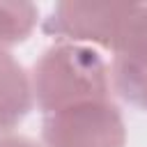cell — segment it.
Segmentation results:
<instances>
[{
  "label": "cell",
  "mask_w": 147,
  "mask_h": 147,
  "mask_svg": "<svg viewBox=\"0 0 147 147\" xmlns=\"http://www.w3.org/2000/svg\"><path fill=\"white\" fill-rule=\"evenodd\" d=\"M32 101L48 115L62 108L103 101L110 94V69L92 46L57 41L32 67Z\"/></svg>",
  "instance_id": "1"
},
{
  "label": "cell",
  "mask_w": 147,
  "mask_h": 147,
  "mask_svg": "<svg viewBox=\"0 0 147 147\" xmlns=\"http://www.w3.org/2000/svg\"><path fill=\"white\" fill-rule=\"evenodd\" d=\"M44 147H124L126 129L119 108L103 99L44 115Z\"/></svg>",
  "instance_id": "2"
},
{
  "label": "cell",
  "mask_w": 147,
  "mask_h": 147,
  "mask_svg": "<svg viewBox=\"0 0 147 147\" xmlns=\"http://www.w3.org/2000/svg\"><path fill=\"white\" fill-rule=\"evenodd\" d=\"M124 11V2H57L44 18L41 30L57 41L110 51Z\"/></svg>",
  "instance_id": "3"
},
{
  "label": "cell",
  "mask_w": 147,
  "mask_h": 147,
  "mask_svg": "<svg viewBox=\"0 0 147 147\" xmlns=\"http://www.w3.org/2000/svg\"><path fill=\"white\" fill-rule=\"evenodd\" d=\"M32 87L25 69L0 48V131H11L32 110Z\"/></svg>",
  "instance_id": "4"
},
{
  "label": "cell",
  "mask_w": 147,
  "mask_h": 147,
  "mask_svg": "<svg viewBox=\"0 0 147 147\" xmlns=\"http://www.w3.org/2000/svg\"><path fill=\"white\" fill-rule=\"evenodd\" d=\"M110 90H115L129 106L147 113V51L131 55H113Z\"/></svg>",
  "instance_id": "5"
},
{
  "label": "cell",
  "mask_w": 147,
  "mask_h": 147,
  "mask_svg": "<svg viewBox=\"0 0 147 147\" xmlns=\"http://www.w3.org/2000/svg\"><path fill=\"white\" fill-rule=\"evenodd\" d=\"M39 21L37 7L30 2H0V48L21 44L30 37Z\"/></svg>",
  "instance_id": "6"
},
{
  "label": "cell",
  "mask_w": 147,
  "mask_h": 147,
  "mask_svg": "<svg viewBox=\"0 0 147 147\" xmlns=\"http://www.w3.org/2000/svg\"><path fill=\"white\" fill-rule=\"evenodd\" d=\"M0 147H39V145L34 140L25 138V136H9V133H5V136H0Z\"/></svg>",
  "instance_id": "7"
}]
</instances>
